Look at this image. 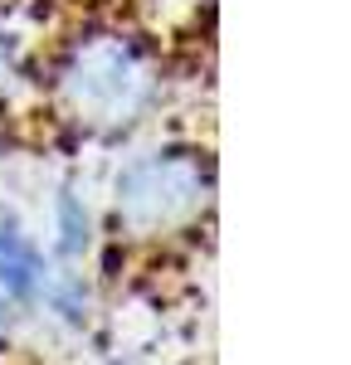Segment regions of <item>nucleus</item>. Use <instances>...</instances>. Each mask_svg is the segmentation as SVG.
I'll return each instance as SVG.
<instances>
[{
	"instance_id": "f257e3e1",
	"label": "nucleus",
	"mask_w": 351,
	"mask_h": 365,
	"mask_svg": "<svg viewBox=\"0 0 351 365\" xmlns=\"http://www.w3.org/2000/svg\"><path fill=\"white\" fill-rule=\"evenodd\" d=\"M0 278L10 282L15 292H25L29 278H34V253H29L10 229H0Z\"/></svg>"
}]
</instances>
